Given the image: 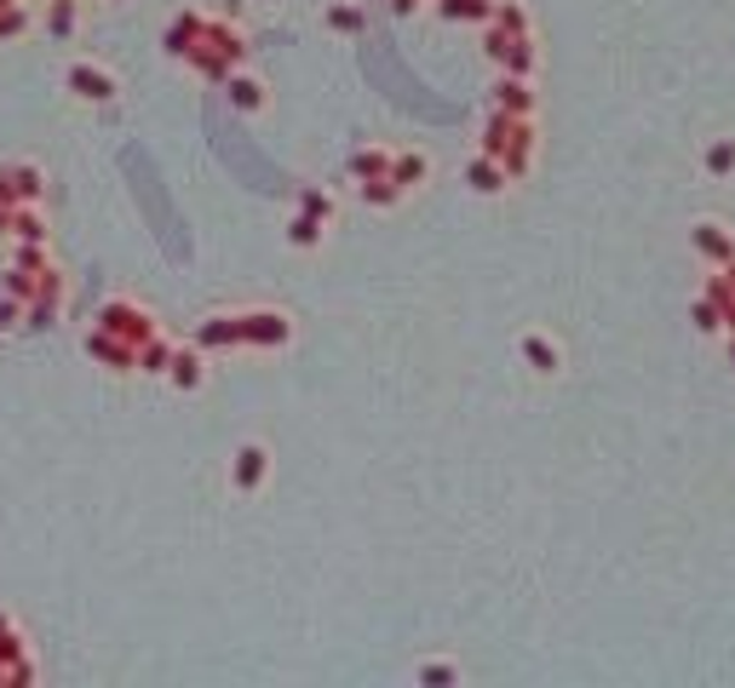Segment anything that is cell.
Wrapping results in <instances>:
<instances>
[{"mask_svg":"<svg viewBox=\"0 0 735 688\" xmlns=\"http://www.w3.org/2000/svg\"><path fill=\"white\" fill-rule=\"evenodd\" d=\"M98 327H110L115 338H127V344H144V338H155V316L144 304H132V299H110L104 310H98Z\"/></svg>","mask_w":735,"mask_h":688,"instance_id":"cell-1","label":"cell"},{"mask_svg":"<svg viewBox=\"0 0 735 688\" xmlns=\"http://www.w3.org/2000/svg\"><path fill=\"white\" fill-rule=\"evenodd\" d=\"M63 87H70L81 103H110L121 92V81L110 75V69L104 63H87V58H75L70 69H63Z\"/></svg>","mask_w":735,"mask_h":688,"instance_id":"cell-2","label":"cell"},{"mask_svg":"<svg viewBox=\"0 0 735 688\" xmlns=\"http://www.w3.org/2000/svg\"><path fill=\"white\" fill-rule=\"evenodd\" d=\"M87 356H92L98 367H110V373H132V367H139V344L115 338L110 327H92V333H87Z\"/></svg>","mask_w":735,"mask_h":688,"instance_id":"cell-3","label":"cell"},{"mask_svg":"<svg viewBox=\"0 0 735 688\" xmlns=\"http://www.w3.org/2000/svg\"><path fill=\"white\" fill-rule=\"evenodd\" d=\"M0 195H7L12 206H36V201H47V172L29 166V161L0 166Z\"/></svg>","mask_w":735,"mask_h":688,"instance_id":"cell-4","label":"cell"},{"mask_svg":"<svg viewBox=\"0 0 735 688\" xmlns=\"http://www.w3.org/2000/svg\"><path fill=\"white\" fill-rule=\"evenodd\" d=\"M242 338L259 344V351H276V344L293 338V322L282 316V310H248V316H242Z\"/></svg>","mask_w":735,"mask_h":688,"instance_id":"cell-5","label":"cell"},{"mask_svg":"<svg viewBox=\"0 0 735 688\" xmlns=\"http://www.w3.org/2000/svg\"><path fill=\"white\" fill-rule=\"evenodd\" d=\"M202 34H208V18L202 12H179L173 23H167V52H173V58H190L195 47H202Z\"/></svg>","mask_w":735,"mask_h":688,"instance_id":"cell-6","label":"cell"},{"mask_svg":"<svg viewBox=\"0 0 735 688\" xmlns=\"http://www.w3.org/2000/svg\"><path fill=\"white\" fill-rule=\"evenodd\" d=\"M195 344H202V351H230V344H248L242 338V316H208L202 327H195Z\"/></svg>","mask_w":735,"mask_h":688,"instance_id":"cell-7","label":"cell"},{"mask_svg":"<svg viewBox=\"0 0 735 688\" xmlns=\"http://www.w3.org/2000/svg\"><path fill=\"white\" fill-rule=\"evenodd\" d=\"M264 471H271V454H264L259 442H248L242 454H236V488H242V494H253L259 482H264Z\"/></svg>","mask_w":735,"mask_h":688,"instance_id":"cell-8","label":"cell"},{"mask_svg":"<svg viewBox=\"0 0 735 688\" xmlns=\"http://www.w3.org/2000/svg\"><path fill=\"white\" fill-rule=\"evenodd\" d=\"M465 179H472V190H483V195H500L506 190V161H494V155H483V161H472V172H465Z\"/></svg>","mask_w":735,"mask_h":688,"instance_id":"cell-9","label":"cell"},{"mask_svg":"<svg viewBox=\"0 0 735 688\" xmlns=\"http://www.w3.org/2000/svg\"><path fill=\"white\" fill-rule=\"evenodd\" d=\"M494 103H500L506 115H528V103H534V98H528V81H523V75H506V81L494 87Z\"/></svg>","mask_w":735,"mask_h":688,"instance_id":"cell-10","label":"cell"},{"mask_svg":"<svg viewBox=\"0 0 735 688\" xmlns=\"http://www.w3.org/2000/svg\"><path fill=\"white\" fill-rule=\"evenodd\" d=\"M425 172H431V161H425L420 150H414V155H391V179L403 184V190H420Z\"/></svg>","mask_w":735,"mask_h":688,"instance_id":"cell-11","label":"cell"},{"mask_svg":"<svg viewBox=\"0 0 735 688\" xmlns=\"http://www.w3.org/2000/svg\"><path fill=\"white\" fill-rule=\"evenodd\" d=\"M173 356H179V351L155 333V338H144V344H139V373H167V367H173Z\"/></svg>","mask_w":735,"mask_h":688,"instance_id":"cell-12","label":"cell"},{"mask_svg":"<svg viewBox=\"0 0 735 688\" xmlns=\"http://www.w3.org/2000/svg\"><path fill=\"white\" fill-rule=\"evenodd\" d=\"M75 18H81L75 0H52V7H47V34H52V41H70V34H75Z\"/></svg>","mask_w":735,"mask_h":688,"instance_id":"cell-13","label":"cell"},{"mask_svg":"<svg viewBox=\"0 0 735 688\" xmlns=\"http://www.w3.org/2000/svg\"><path fill=\"white\" fill-rule=\"evenodd\" d=\"M523 356H528L534 373H557V344H552L546 333H528V338H523Z\"/></svg>","mask_w":735,"mask_h":688,"instance_id":"cell-14","label":"cell"},{"mask_svg":"<svg viewBox=\"0 0 735 688\" xmlns=\"http://www.w3.org/2000/svg\"><path fill=\"white\" fill-rule=\"evenodd\" d=\"M351 172H356L362 184L391 179V155H385V150H356V155H351Z\"/></svg>","mask_w":735,"mask_h":688,"instance_id":"cell-15","label":"cell"},{"mask_svg":"<svg viewBox=\"0 0 735 688\" xmlns=\"http://www.w3.org/2000/svg\"><path fill=\"white\" fill-rule=\"evenodd\" d=\"M29 29H36V12H29L23 0H12V7L0 12V47H7V41H18V34H29Z\"/></svg>","mask_w":735,"mask_h":688,"instance_id":"cell-16","label":"cell"},{"mask_svg":"<svg viewBox=\"0 0 735 688\" xmlns=\"http://www.w3.org/2000/svg\"><path fill=\"white\" fill-rule=\"evenodd\" d=\"M167 378H173L179 391H195V385H202V356H195V351H179L173 367H167Z\"/></svg>","mask_w":735,"mask_h":688,"instance_id":"cell-17","label":"cell"},{"mask_svg":"<svg viewBox=\"0 0 735 688\" xmlns=\"http://www.w3.org/2000/svg\"><path fill=\"white\" fill-rule=\"evenodd\" d=\"M224 87H230V103H236V110H264V87L253 75H230Z\"/></svg>","mask_w":735,"mask_h":688,"instance_id":"cell-18","label":"cell"},{"mask_svg":"<svg viewBox=\"0 0 735 688\" xmlns=\"http://www.w3.org/2000/svg\"><path fill=\"white\" fill-rule=\"evenodd\" d=\"M12 241H47V219L36 213V206H18V219H12Z\"/></svg>","mask_w":735,"mask_h":688,"instance_id":"cell-19","label":"cell"},{"mask_svg":"<svg viewBox=\"0 0 735 688\" xmlns=\"http://www.w3.org/2000/svg\"><path fill=\"white\" fill-rule=\"evenodd\" d=\"M328 29H340V34H362V7H351V0H333V7H328Z\"/></svg>","mask_w":735,"mask_h":688,"instance_id":"cell-20","label":"cell"},{"mask_svg":"<svg viewBox=\"0 0 735 688\" xmlns=\"http://www.w3.org/2000/svg\"><path fill=\"white\" fill-rule=\"evenodd\" d=\"M322 224H328V219L299 213V219H293V230H288V241H293V247H316V241H322Z\"/></svg>","mask_w":735,"mask_h":688,"instance_id":"cell-21","label":"cell"},{"mask_svg":"<svg viewBox=\"0 0 735 688\" xmlns=\"http://www.w3.org/2000/svg\"><path fill=\"white\" fill-rule=\"evenodd\" d=\"M299 206H305V213H316V219H333V195H328V190H305V195H299Z\"/></svg>","mask_w":735,"mask_h":688,"instance_id":"cell-22","label":"cell"},{"mask_svg":"<svg viewBox=\"0 0 735 688\" xmlns=\"http://www.w3.org/2000/svg\"><path fill=\"white\" fill-rule=\"evenodd\" d=\"M18 322H23V299L0 293V333H7V327H18Z\"/></svg>","mask_w":735,"mask_h":688,"instance_id":"cell-23","label":"cell"},{"mask_svg":"<svg viewBox=\"0 0 735 688\" xmlns=\"http://www.w3.org/2000/svg\"><path fill=\"white\" fill-rule=\"evenodd\" d=\"M12 219H18V206H12L7 195H0V235H12Z\"/></svg>","mask_w":735,"mask_h":688,"instance_id":"cell-24","label":"cell"},{"mask_svg":"<svg viewBox=\"0 0 735 688\" xmlns=\"http://www.w3.org/2000/svg\"><path fill=\"white\" fill-rule=\"evenodd\" d=\"M0 631H12V614L7 608H0Z\"/></svg>","mask_w":735,"mask_h":688,"instance_id":"cell-25","label":"cell"}]
</instances>
